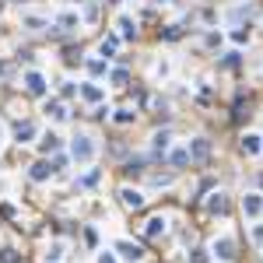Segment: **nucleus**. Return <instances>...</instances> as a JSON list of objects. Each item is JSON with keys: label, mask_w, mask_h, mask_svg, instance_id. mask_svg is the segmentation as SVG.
Here are the masks:
<instances>
[{"label": "nucleus", "mask_w": 263, "mask_h": 263, "mask_svg": "<svg viewBox=\"0 0 263 263\" xmlns=\"http://www.w3.org/2000/svg\"><path fill=\"white\" fill-rule=\"evenodd\" d=\"M0 263H18V256H14L11 249H4V253H0Z\"/></svg>", "instance_id": "26"}, {"label": "nucleus", "mask_w": 263, "mask_h": 263, "mask_svg": "<svg viewBox=\"0 0 263 263\" xmlns=\"http://www.w3.org/2000/svg\"><path fill=\"white\" fill-rule=\"evenodd\" d=\"M116 253L123 256V260H130V263H137L144 253H140V246H133V242H116Z\"/></svg>", "instance_id": "4"}, {"label": "nucleus", "mask_w": 263, "mask_h": 263, "mask_svg": "<svg viewBox=\"0 0 263 263\" xmlns=\"http://www.w3.org/2000/svg\"><path fill=\"white\" fill-rule=\"evenodd\" d=\"M162 232H165V218H151V221H147V235L154 239V235H162Z\"/></svg>", "instance_id": "15"}, {"label": "nucleus", "mask_w": 263, "mask_h": 263, "mask_svg": "<svg viewBox=\"0 0 263 263\" xmlns=\"http://www.w3.org/2000/svg\"><path fill=\"white\" fill-rule=\"evenodd\" d=\"M242 151H246V154H256V151H260V137H256V133H246V137H242Z\"/></svg>", "instance_id": "12"}, {"label": "nucleus", "mask_w": 263, "mask_h": 263, "mask_svg": "<svg viewBox=\"0 0 263 263\" xmlns=\"http://www.w3.org/2000/svg\"><path fill=\"white\" fill-rule=\"evenodd\" d=\"M116 46H120V39H116V35H109V39L102 42V57H113V53H116Z\"/></svg>", "instance_id": "16"}, {"label": "nucleus", "mask_w": 263, "mask_h": 263, "mask_svg": "<svg viewBox=\"0 0 263 263\" xmlns=\"http://www.w3.org/2000/svg\"><path fill=\"white\" fill-rule=\"evenodd\" d=\"M88 74H106V60H88Z\"/></svg>", "instance_id": "21"}, {"label": "nucleus", "mask_w": 263, "mask_h": 263, "mask_svg": "<svg viewBox=\"0 0 263 263\" xmlns=\"http://www.w3.org/2000/svg\"><path fill=\"white\" fill-rule=\"evenodd\" d=\"M81 95H84L88 102H98V98H102V88H98V84H84V88H81Z\"/></svg>", "instance_id": "14"}, {"label": "nucleus", "mask_w": 263, "mask_h": 263, "mask_svg": "<svg viewBox=\"0 0 263 263\" xmlns=\"http://www.w3.org/2000/svg\"><path fill=\"white\" fill-rule=\"evenodd\" d=\"M127 172H130V176H140V172H144V158H130V162H127Z\"/></svg>", "instance_id": "18"}, {"label": "nucleus", "mask_w": 263, "mask_h": 263, "mask_svg": "<svg viewBox=\"0 0 263 263\" xmlns=\"http://www.w3.org/2000/svg\"><path fill=\"white\" fill-rule=\"evenodd\" d=\"M214 253H218L221 260H232V256H235V242H232V239H218V242H214Z\"/></svg>", "instance_id": "5"}, {"label": "nucleus", "mask_w": 263, "mask_h": 263, "mask_svg": "<svg viewBox=\"0 0 263 263\" xmlns=\"http://www.w3.org/2000/svg\"><path fill=\"white\" fill-rule=\"evenodd\" d=\"M207 211H211V214H228V200H225V193H214V197L207 200Z\"/></svg>", "instance_id": "6"}, {"label": "nucleus", "mask_w": 263, "mask_h": 263, "mask_svg": "<svg viewBox=\"0 0 263 263\" xmlns=\"http://www.w3.org/2000/svg\"><path fill=\"white\" fill-rule=\"evenodd\" d=\"M232 39H235V42H246V39H249V32H242V28H235V32H232Z\"/></svg>", "instance_id": "27"}, {"label": "nucleus", "mask_w": 263, "mask_h": 263, "mask_svg": "<svg viewBox=\"0 0 263 263\" xmlns=\"http://www.w3.org/2000/svg\"><path fill=\"white\" fill-rule=\"evenodd\" d=\"M120 197H123V207H130V211H140V207H144V197H140L137 190H123Z\"/></svg>", "instance_id": "7"}, {"label": "nucleus", "mask_w": 263, "mask_h": 263, "mask_svg": "<svg viewBox=\"0 0 263 263\" xmlns=\"http://www.w3.org/2000/svg\"><path fill=\"white\" fill-rule=\"evenodd\" d=\"M109 4H120V0H109Z\"/></svg>", "instance_id": "32"}, {"label": "nucleus", "mask_w": 263, "mask_h": 263, "mask_svg": "<svg viewBox=\"0 0 263 263\" xmlns=\"http://www.w3.org/2000/svg\"><path fill=\"white\" fill-rule=\"evenodd\" d=\"M207 260H211L207 249H193V253H190V263H207Z\"/></svg>", "instance_id": "22"}, {"label": "nucleus", "mask_w": 263, "mask_h": 263, "mask_svg": "<svg viewBox=\"0 0 263 263\" xmlns=\"http://www.w3.org/2000/svg\"><path fill=\"white\" fill-rule=\"evenodd\" d=\"M242 211H246L249 218H256V214L263 211V197L260 193H246V197H242Z\"/></svg>", "instance_id": "3"}, {"label": "nucleus", "mask_w": 263, "mask_h": 263, "mask_svg": "<svg viewBox=\"0 0 263 263\" xmlns=\"http://www.w3.org/2000/svg\"><path fill=\"white\" fill-rule=\"evenodd\" d=\"M120 28H123V35H127V39H133V35H137V28H133L130 18H120Z\"/></svg>", "instance_id": "20"}, {"label": "nucleus", "mask_w": 263, "mask_h": 263, "mask_svg": "<svg viewBox=\"0 0 263 263\" xmlns=\"http://www.w3.org/2000/svg\"><path fill=\"white\" fill-rule=\"evenodd\" d=\"M60 25H64V28H74V25H77V18H74V14H60Z\"/></svg>", "instance_id": "23"}, {"label": "nucleus", "mask_w": 263, "mask_h": 263, "mask_svg": "<svg viewBox=\"0 0 263 263\" xmlns=\"http://www.w3.org/2000/svg\"><path fill=\"white\" fill-rule=\"evenodd\" d=\"M169 151V133H158L154 137V154H165Z\"/></svg>", "instance_id": "17"}, {"label": "nucleus", "mask_w": 263, "mask_h": 263, "mask_svg": "<svg viewBox=\"0 0 263 263\" xmlns=\"http://www.w3.org/2000/svg\"><path fill=\"white\" fill-rule=\"evenodd\" d=\"M116 120H120V123H130L133 113H130V109H120V113H116Z\"/></svg>", "instance_id": "25"}, {"label": "nucleus", "mask_w": 263, "mask_h": 263, "mask_svg": "<svg viewBox=\"0 0 263 263\" xmlns=\"http://www.w3.org/2000/svg\"><path fill=\"white\" fill-rule=\"evenodd\" d=\"M49 176H53V165H49V162H35V165H32V179H35V183H42V179H49Z\"/></svg>", "instance_id": "9"}, {"label": "nucleus", "mask_w": 263, "mask_h": 263, "mask_svg": "<svg viewBox=\"0 0 263 263\" xmlns=\"http://www.w3.org/2000/svg\"><path fill=\"white\" fill-rule=\"evenodd\" d=\"M81 183H84V186H95V183H98V172H88V176H84Z\"/></svg>", "instance_id": "28"}, {"label": "nucleus", "mask_w": 263, "mask_h": 263, "mask_svg": "<svg viewBox=\"0 0 263 263\" xmlns=\"http://www.w3.org/2000/svg\"><path fill=\"white\" fill-rule=\"evenodd\" d=\"M39 147H42V151H46V154H53V151H57V147H60V137H57V133H46V137H42V140H39Z\"/></svg>", "instance_id": "11"}, {"label": "nucleus", "mask_w": 263, "mask_h": 263, "mask_svg": "<svg viewBox=\"0 0 263 263\" xmlns=\"http://www.w3.org/2000/svg\"><path fill=\"white\" fill-rule=\"evenodd\" d=\"M253 242H263V225H256V228H253Z\"/></svg>", "instance_id": "29"}, {"label": "nucleus", "mask_w": 263, "mask_h": 263, "mask_svg": "<svg viewBox=\"0 0 263 263\" xmlns=\"http://www.w3.org/2000/svg\"><path fill=\"white\" fill-rule=\"evenodd\" d=\"M207 154H211V144H207V140H193V144H190V158L207 162Z\"/></svg>", "instance_id": "8"}, {"label": "nucleus", "mask_w": 263, "mask_h": 263, "mask_svg": "<svg viewBox=\"0 0 263 263\" xmlns=\"http://www.w3.org/2000/svg\"><path fill=\"white\" fill-rule=\"evenodd\" d=\"M186 162H190V151H172V165L176 169H183Z\"/></svg>", "instance_id": "19"}, {"label": "nucleus", "mask_w": 263, "mask_h": 263, "mask_svg": "<svg viewBox=\"0 0 263 263\" xmlns=\"http://www.w3.org/2000/svg\"><path fill=\"white\" fill-rule=\"evenodd\" d=\"M46 113H49L53 120H67V109H64V102H57V98H53V102H46Z\"/></svg>", "instance_id": "13"}, {"label": "nucleus", "mask_w": 263, "mask_h": 263, "mask_svg": "<svg viewBox=\"0 0 263 263\" xmlns=\"http://www.w3.org/2000/svg\"><path fill=\"white\" fill-rule=\"evenodd\" d=\"M98 263H116V256H113V253H102V256H98Z\"/></svg>", "instance_id": "30"}, {"label": "nucleus", "mask_w": 263, "mask_h": 263, "mask_svg": "<svg viewBox=\"0 0 263 263\" xmlns=\"http://www.w3.org/2000/svg\"><path fill=\"white\" fill-rule=\"evenodd\" d=\"M70 4H81V0H70Z\"/></svg>", "instance_id": "33"}, {"label": "nucleus", "mask_w": 263, "mask_h": 263, "mask_svg": "<svg viewBox=\"0 0 263 263\" xmlns=\"http://www.w3.org/2000/svg\"><path fill=\"white\" fill-rule=\"evenodd\" d=\"M113 84H127V70H113Z\"/></svg>", "instance_id": "24"}, {"label": "nucleus", "mask_w": 263, "mask_h": 263, "mask_svg": "<svg viewBox=\"0 0 263 263\" xmlns=\"http://www.w3.org/2000/svg\"><path fill=\"white\" fill-rule=\"evenodd\" d=\"M14 137H18V144L32 140V137H35V123H18V130H14Z\"/></svg>", "instance_id": "10"}, {"label": "nucleus", "mask_w": 263, "mask_h": 263, "mask_svg": "<svg viewBox=\"0 0 263 263\" xmlns=\"http://www.w3.org/2000/svg\"><path fill=\"white\" fill-rule=\"evenodd\" d=\"M154 4H169V0H154Z\"/></svg>", "instance_id": "31"}, {"label": "nucleus", "mask_w": 263, "mask_h": 263, "mask_svg": "<svg viewBox=\"0 0 263 263\" xmlns=\"http://www.w3.org/2000/svg\"><path fill=\"white\" fill-rule=\"evenodd\" d=\"M70 154H74V162H91V158H95V144H91V137H74Z\"/></svg>", "instance_id": "1"}, {"label": "nucleus", "mask_w": 263, "mask_h": 263, "mask_svg": "<svg viewBox=\"0 0 263 263\" xmlns=\"http://www.w3.org/2000/svg\"><path fill=\"white\" fill-rule=\"evenodd\" d=\"M25 88H28L32 95H46V81H42V74H39V70H28V74H25Z\"/></svg>", "instance_id": "2"}]
</instances>
